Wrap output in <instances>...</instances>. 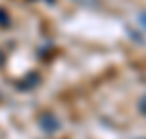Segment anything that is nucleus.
Masks as SVG:
<instances>
[{"instance_id": "39448f33", "label": "nucleus", "mask_w": 146, "mask_h": 139, "mask_svg": "<svg viewBox=\"0 0 146 139\" xmlns=\"http://www.w3.org/2000/svg\"><path fill=\"white\" fill-rule=\"evenodd\" d=\"M137 20H140V24H142V26H144V28H146V9H144V11H140V15H137Z\"/></svg>"}, {"instance_id": "20e7f679", "label": "nucleus", "mask_w": 146, "mask_h": 139, "mask_svg": "<svg viewBox=\"0 0 146 139\" xmlns=\"http://www.w3.org/2000/svg\"><path fill=\"white\" fill-rule=\"evenodd\" d=\"M137 107H140V113H142V115H146V94L140 98V104H137Z\"/></svg>"}, {"instance_id": "7ed1b4c3", "label": "nucleus", "mask_w": 146, "mask_h": 139, "mask_svg": "<svg viewBox=\"0 0 146 139\" xmlns=\"http://www.w3.org/2000/svg\"><path fill=\"white\" fill-rule=\"evenodd\" d=\"M11 24V20H9V13L5 9H0V26H9Z\"/></svg>"}, {"instance_id": "f257e3e1", "label": "nucleus", "mask_w": 146, "mask_h": 139, "mask_svg": "<svg viewBox=\"0 0 146 139\" xmlns=\"http://www.w3.org/2000/svg\"><path fill=\"white\" fill-rule=\"evenodd\" d=\"M39 126L46 130V133H57L61 128V124L57 122V117L55 115H50V113H44V115H39Z\"/></svg>"}, {"instance_id": "f03ea898", "label": "nucleus", "mask_w": 146, "mask_h": 139, "mask_svg": "<svg viewBox=\"0 0 146 139\" xmlns=\"http://www.w3.org/2000/svg\"><path fill=\"white\" fill-rule=\"evenodd\" d=\"M37 83H39V74H29L18 87H20V89H31V87H35Z\"/></svg>"}, {"instance_id": "423d86ee", "label": "nucleus", "mask_w": 146, "mask_h": 139, "mask_svg": "<svg viewBox=\"0 0 146 139\" xmlns=\"http://www.w3.org/2000/svg\"><path fill=\"white\" fill-rule=\"evenodd\" d=\"M5 63V55H2V50H0V65Z\"/></svg>"}]
</instances>
